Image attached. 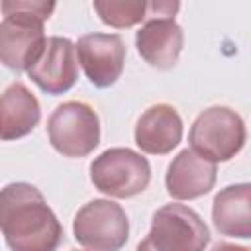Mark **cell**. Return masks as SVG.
Here are the masks:
<instances>
[{"label": "cell", "instance_id": "cell-1", "mask_svg": "<svg viewBox=\"0 0 251 251\" xmlns=\"http://www.w3.org/2000/svg\"><path fill=\"white\" fill-rule=\"evenodd\" d=\"M0 227L12 251H57L63 239L55 212L27 182H12L2 188Z\"/></svg>", "mask_w": 251, "mask_h": 251}, {"label": "cell", "instance_id": "cell-2", "mask_svg": "<svg viewBox=\"0 0 251 251\" xmlns=\"http://www.w3.org/2000/svg\"><path fill=\"white\" fill-rule=\"evenodd\" d=\"M53 10L55 2H2L0 59L8 69L27 71L39 59L47 43L43 24Z\"/></svg>", "mask_w": 251, "mask_h": 251}, {"label": "cell", "instance_id": "cell-3", "mask_svg": "<svg viewBox=\"0 0 251 251\" xmlns=\"http://www.w3.org/2000/svg\"><path fill=\"white\" fill-rule=\"evenodd\" d=\"M245 124L227 106H212L198 114L188 131L190 149L212 163L233 159L245 145Z\"/></svg>", "mask_w": 251, "mask_h": 251}, {"label": "cell", "instance_id": "cell-4", "mask_svg": "<svg viewBox=\"0 0 251 251\" xmlns=\"http://www.w3.org/2000/svg\"><path fill=\"white\" fill-rule=\"evenodd\" d=\"M47 137L63 157L80 159L100 143V120L94 108L80 100L63 102L47 120Z\"/></svg>", "mask_w": 251, "mask_h": 251}, {"label": "cell", "instance_id": "cell-5", "mask_svg": "<svg viewBox=\"0 0 251 251\" xmlns=\"http://www.w3.org/2000/svg\"><path fill=\"white\" fill-rule=\"evenodd\" d=\"M90 180L96 190L112 198H131L149 186L151 167L141 153L112 147L90 163Z\"/></svg>", "mask_w": 251, "mask_h": 251}, {"label": "cell", "instance_id": "cell-6", "mask_svg": "<svg viewBox=\"0 0 251 251\" xmlns=\"http://www.w3.org/2000/svg\"><path fill=\"white\" fill-rule=\"evenodd\" d=\"M178 2H149L145 24L135 33V47L141 59L157 69H171L176 65L184 47L182 27L175 22Z\"/></svg>", "mask_w": 251, "mask_h": 251}, {"label": "cell", "instance_id": "cell-7", "mask_svg": "<svg viewBox=\"0 0 251 251\" xmlns=\"http://www.w3.org/2000/svg\"><path fill=\"white\" fill-rule=\"evenodd\" d=\"M73 233L88 251H120L129 237V220L120 204L96 198L76 212Z\"/></svg>", "mask_w": 251, "mask_h": 251}, {"label": "cell", "instance_id": "cell-8", "mask_svg": "<svg viewBox=\"0 0 251 251\" xmlns=\"http://www.w3.org/2000/svg\"><path fill=\"white\" fill-rule=\"evenodd\" d=\"M149 241L157 251H204L210 231L204 220L184 204H165L153 214Z\"/></svg>", "mask_w": 251, "mask_h": 251}, {"label": "cell", "instance_id": "cell-9", "mask_svg": "<svg viewBox=\"0 0 251 251\" xmlns=\"http://www.w3.org/2000/svg\"><path fill=\"white\" fill-rule=\"evenodd\" d=\"M75 45L78 63L96 88H108L120 78L126 63V45L120 35L88 33L78 37Z\"/></svg>", "mask_w": 251, "mask_h": 251}, {"label": "cell", "instance_id": "cell-10", "mask_svg": "<svg viewBox=\"0 0 251 251\" xmlns=\"http://www.w3.org/2000/svg\"><path fill=\"white\" fill-rule=\"evenodd\" d=\"M76 45L69 37H47L39 59L27 69V76L47 94H63L71 90L78 78Z\"/></svg>", "mask_w": 251, "mask_h": 251}, {"label": "cell", "instance_id": "cell-11", "mask_svg": "<svg viewBox=\"0 0 251 251\" xmlns=\"http://www.w3.org/2000/svg\"><path fill=\"white\" fill-rule=\"evenodd\" d=\"M216 163L192 149H182L169 165L165 186L175 200H194L208 194L216 184Z\"/></svg>", "mask_w": 251, "mask_h": 251}, {"label": "cell", "instance_id": "cell-12", "mask_svg": "<svg viewBox=\"0 0 251 251\" xmlns=\"http://www.w3.org/2000/svg\"><path fill=\"white\" fill-rule=\"evenodd\" d=\"M135 145L149 155H167L182 139V118L171 104L149 106L135 124Z\"/></svg>", "mask_w": 251, "mask_h": 251}, {"label": "cell", "instance_id": "cell-13", "mask_svg": "<svg viewBox=\"0 0 251 251\" xmlns=\"http://www.w3.org/2000/svg\"><path fill=\"white\" fill-rule=\"evenodd\" d=\"M212 222L222 235L251 239V182L222 188L212 202Z\"/></svg>", "mask_w": 251, "mask_h": 251}, {"label": "cell", "instance_id": "cell-14", "mask_svg": "<svg viewBox=\"0 0 251 251\" xmlns=\"http://www.w3.org/2000/svg\"><path fill=\"white\" fill-rule=\"evenodd\" d=\"M41 108L37 98L22 82H12L0 100V137L4 141L29 135L39 124Z\"/></svg>", "mask_w": 251, "mask_h": 251}, {"label": "cell", "instance_id": "cell-15", "mask_svg": "<svg viewBox=\"0 0 251 251\" xmlns=\"http://www.w3.org/2000/svg\"><path fill=\"white\" fill-rule=\"evenodd\" d=\"M92 6L100 20L116 29L133 27L149 14V2L143 0H96Z\"/></svg>", "mask_w": 251, "mask_h": 251}, {"label": "cell", "instance_id": "cell-16", "mask_svg": "<svg viewBox=\"0 0 251 251\" xmlns=\"http://www.w3.org/2000/svg\"><path fill=\"white\" fill-rule=\"evenodd\" d=\"M212 251H251L243 245H235V243H218L212 247Z\"/></svg>", "mask_w": 251, "mask_h": 251}, {"label": "cell", "instance_id": "cell-17", "mask_svg": "<svg viewBox=\"0 0 251 251\" xmlns=\"http://www.w3.org/2000/svg\"><path fill=\"white\" fill-rule=\"evenodd\" d=\"M135 251H157V249L153 247V243L149 241V237H145L143 241H139V245H137Z\"/></svg>", "mask_w": 251, "mask_h": 251}]
</instances>
